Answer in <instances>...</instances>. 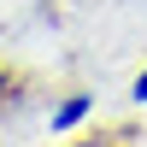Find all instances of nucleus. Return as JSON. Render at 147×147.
I'll return each instance as SVG.
<instances>
[{
	"label": "nucleus",
	"instance_id": "nucleus-1",
	"mask_svg": "<svg viewBox=\"0 0 147 147\" xmlns=\"http://www.w3.org/2000/svg\"><path fill=\"white\" fill-rule=\"evenodd\" d=\"M136 100H147V77H141V82H136Z\"/></svg>",
	"mask_w": 147,
	"mask_h": 147
}]
</instances>
